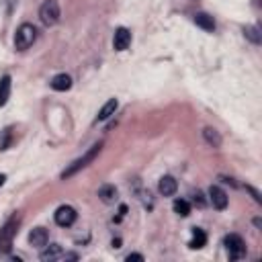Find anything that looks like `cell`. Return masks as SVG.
Listing matches in <instances>:
<instances>
[{
    "mask_svg": "<svg viewBox=\"0 0 262 262\" xmlns=\"http://www.w3.org/2000/svg\"><path fill=\"white\" fill-rule=\"evenodd\" d=\"M246 190H248V193L254 197V201H256V203H262V199H260V193H258V190H256L254 186H246Z\"/></svg>",
    "mask_w": 262,
    "mask_h": 262,
    "instance_id": "20",
    "label": "cell"
},
{
    "mask_svg": "<svg viewBox=\"0 0 262 262\" xmlns=\"http://www.w3.org/2000/svg\"><path fill=\"white\" fill-rule=\"evenodd\" d=\"M209 199H211L215 209H225V207H228V193H225L223 188H219V186L209 188Z\"/></svg>",
    "mask_w": 262,
    "mask_h": 262,
    "instance_id": "7",
    "label": "cell"
},
{
    "mask_svg": "<svg viewBox=\"0 0 262 262\" xmlns=\"http://www.w3.org/2000/svg\"><path fill=\"white\" fill-rule=\"evenodd\" d=\"M129 43H131V33L125 27H119L115 31V37H113V47L117 51H125L129 47Z\"/></svg>",
    "mask_w": 262,
    "mask_h": 262,
    "instance_id": "6",
    "label": "cell"
},
{
    "mask_svg": "<svg viewBox=\"0 0 262 262\" xmlns=\"http://www.w3.org/2000/svg\"><path fill=\"white\" fill-rule=\"evenodd\" d=\"M76 209L74 207H70V205H62V207H58V211H56V215H54V219H56V223L60 225V228H70L74 221H76Z\"/></svg>",
    "mask_w": 262,
    "mask_h": 262,
    "instance_id": "5",
    "label": "cell"
},
{
    "mask_svg": "<svg viewBox=\"0 0 262 262\" xmlns=\"http://www.w3.org/2000/svg\"><path fill=\"white\" fill-rule=\"evenodd\" d=\"M62 246L60 244H45V250H41V254H39V258L43 260V262H51V260H58V258H62Z\"/></svg>",
    "mask_w": 262,
    "mask_h": 262,
    "instance_id": "11",
    "label": "cell"
},
{
    "mask_svg": "<svg viewBox=\"0 0 262 262\" xmlns=\"http://www.w3.org/2000/svg\"><path fill=\"white\" fill-rule=\"evenodd\" d=\"M195 203H197L199 207H203V205H205V199H203V195H201V193H197V195H195Z\"/></svg>",
    "mask_w": 262,
    "mask_h": 262,
    "instance_id": "21",
    "label": "cell"
},
{
    "mask_svg": "<svg viewBox=\"0 0 262 262\" xmlns=\"http://www.w3.org/2000/svg\"><path fill=\"white\" fill-rule=\"evenodd\" d=\"M244 35L254 43V45H258L260 41H262V37H260V31H258V27H252V25H248V27H244Z\"/></svg>",
    "mask_w": 262,
    "mask_h": 262,
    "instance_id": "19",
    "label": "cell"
},
{
    "mask_svg": "<svg viewBox=\"0 0 262 262\" xmlns=\"http://www.w3.org/2000/svg\"><path fill=\"white\" fill-rule=\"evenodd\" d=\"M203 137L207 139L209 146H213V148H219V146H221V135H219L213 127H205V129H203Z\"/></svg>",
    "mask_w": 262,
    "mask_h": 262,
    "instance_id": "16",
    "label": "cell"
},
{
    "mask_svg": "<svg viewBox=\"0 0 262 262\" xmlns=\"http://www.w3.org/2000/svg\"><path fill=\"white\" fill-rule=\"evenodd\" d=\"M4 180H6V174H0V186L4 184Z\"/></svg>",
    "mask_w": 262,
    "mask_h": 262,
    "instance_id": "24",
    "label": "cell"
},
{
    "mask_svg": "<svg viewBox=\"0 0 262 262\" xmlns=\"http://www.w3.org/2000/svg\"><path fill=\"white\" fill-rule=\"evenodd\" d=\"M47 240L49 238H47V232L43 228H35L29 234V244H31V246H35V248H45Z\"/></svg>",
    "mask_w": 262,
    "mask_h": 262,
    "instance_id": "9",
    "label": "cell"
},
{
    "mask_svg": "<svg viewBox=\"0 0 262 262\" xmlns=\"http://www.w3.org/2000/svg\"><path fill=\"white\" fill-rule=\"evenodd\" d=\"M127 260H129V262H131V260H144V256H142V254H129Z\"/></svg>",
    "mask_w": 262,
    "mask_h": 262,
    "instance_id": "22",
    "label": "cell"
},
{
    "mask_svg": "<svg viewBox=\"0 0 262 262\" xmlns=\"http://www.w3.org/2000/svg\"><path fill=\"white\" fill-rule=\"evenodd\" d=\"M35 37H37V29H35L31 23H23L19 29H16V35H14V47L19 51H25L33 45Z\"/></svg>",
    "mask_w": 262,
    "mask_h": 262,
    "instance_id": "2",
    "label": "cell"
},
{
    "mask_svg": "<svg viewBox=\"0 0 262 262\" xmlns=\"http://www.w3.org/2000/svg\"><path fill=\"white\" fill-rule=\"evenodd\" d=\"M195 23L205 29V31H215V21H213V16H209L207 12H197L195 14Z\"/></svg>",
    "mask_w": 262,
    "mask_h": 262,
    "instance_id": "14",
    "label": "cell"
},
{
    "mask_svg": "<svg viewBox=\"0 0 262 262\" xmlns=\"http://www.w3.org/2000/svg\"><path fill=\"white\" fill-rule=\"evenodd\" d=\"M51 88L58 90V92H66L72 88V78H70L68 74H56L54 78H51Z\"/></svg>",
    "mask_w": 262,
    "mask_h": 262,
    "instance_id": "8",
    "label": "cell"
},
{
    "mask_svg": "<svg viewBox=\"0 0 262 262\" xmlns=\"http://www.w3.org/2000/svg\"><path fill=\"white\" fill-rule=\"evenodd\" d=\"M223 244H225V248H228L232 260H238V258H242L244 254H246V244H244V240H242L238 234L225 236Z\"/></svg>",
    "mask_w": 262,
    "mask_h": 262,
    "instance_id": "4",
    "label": "cell"
},
{
    "mask_svg": "<svg viewBox=\"0 0 262 262\" xmlns=\"http://www.w3.org/2000/svg\"><path fill=\"white\" fill-rule=\"evenodd\" d=\"M117 107H119L117 98H111V100H107V102H104V107L98 111V117H96V121H104V119H109L111 115H115Z\"/></svg>",
    "mask_w": 262,
    "mask_h": 262,
    "instance_id": "15",
    "label": "cell"
},
{
    "mask_svg": "<svg viewBox=\"0 0 262 262\" xmlns=\"http://www.w3.org/2000/svg\"><path fill=\"white\" fill-rule=\"evenodd\" d=\"M113 248H121V240H119V238L113 240Z\"/></svg>",
    "mask_w": 262,
    "mask_h": 262,
    "instance_id": "23",
    "label": "cell"
},
{
    "mask_svg": "<svg viewBox=\"0 0 262 262\" xmlns=\"http://www.w3.org/2000/svg\"><path fill=\"white\" fill-rule=\"evenodd\" d=\"M98 197H100L102 203H115V199H117V188L113 184H102L98 188Z\"/></svg>",
    "mask_w": 262,
    "mask_h": 262,
    "instance_id": "13",
    "label": "cell"
},
{
    "mask_svg": "<svg viewBox=\"0 0 262 262\" xmlns=\"http://www.w3.org/2000/svg\"><path fill=\"white\" fill-rule=\"evenodd\" d=\"M205 244H207V236H205V232L199 230V228H195V230H193V240L188 242V246L193 248V250H197V248H203Z\"/></svg>",
    "mask_w": 262,
    "mask_h": 262,
    "instance_id": "17",
    "label": "cell"
},
{
    "mask_svg": "<svg viewBox=\"0 0 262 262\" xmlns=\"http://www.w3.org/2000/svg\"><path fill=\"white\" fill-rule=\"evenodd\" d=\"M172 209H174V213L180 215V217L190 215V205H188V201H184V199H176V201H174V205H172Z\"/></svg>",
    "mask_w": 262,
    "mask_h": 262,
    "instance_id": "18",
    "label": "cell"
},
{
    "mask_svg": "<svg viewBox=\"0 0 262 262\" xmlns=\"http://www.w3.org/2000/svg\"><path fill=\"white\" fill-rule=\"evenodd\" d=\"M10 98V76L4 74L0 78V107H4Z\"/></svg>",
    "mask_w": 262,
    "mask_h": 262,
    "instance_id": "12",
    "label": "cell"
},
{
    "mask_svg": "<svg viewBox=\"0 0 262 262\" xmlns=\"http://www.w3.org/2000/svg\"><path fill=\"white\" fill-rule=\"evenodd\" d=\"M176 188H178V184H176V180H174L172 176H162L160 182H158V190H160V195H164V197H172L174 193H176Z\"/></svg>",
    "mask_w": 262,
    "mask_h": 262,
    "instance_id": "10",
    "label": "cell"
},
{
    "mask_svg": "<svg viewBox=\"0 0 262 262\" xmlns=\"http://www.w3.org/2000/svg\"><path fill=\"white\" fill-rule=\"evenodd\" d=\"M39 19L47 27L56 25L60 21V4H58V0H45V2L41 4V8H39Z\"/></svg>",
    "mask_w": 262,
    "mask_h": 262,
    "instance_id": "3",
    "label": "cell"
},
{
    "mask_svg": "<svg viewBox=\"0 0 262 262\" xmlns=\"http://www.w3.org/2000/svg\"><path fill=\"white\" fill-rule=\"evenodd\" d=\"M100 148H102V142H98V144H94L88 152H86L84 156H82V158H78V160H74L72 164H70L64 172H62V180H68V178H72L74 176V174H78L82 168H86V166H88L90 162H94V158H96V156L100 154Z\"/></svg>",
    "mask_w": 262,
    "mask_h": 262,
    "instance_id": "1",
    "label": "cell"
}]
</instances>
